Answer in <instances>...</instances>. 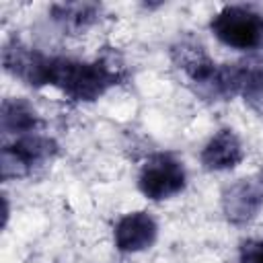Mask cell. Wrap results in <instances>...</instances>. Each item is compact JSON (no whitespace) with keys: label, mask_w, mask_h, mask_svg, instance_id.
Instances as JSON below:
<instances>
[{"label":"cell","mask_w":263,"mask_h":263,"mask_svg":"<svg viewBox=\"0 0 263 263\" xmlns=\"http://www.w3.org/2000/svg\"><path fill=\"white\" fill-rule=\"evenodd\" d=\"M158 236V224L148 212H127L123 214L115 228L113 240L121 253H140L154 245Z\"/></svg>","instance_id":"8992f818"},{"label":"cell","mask_w":263,"mask_h":263,"mask_svg":"<svg viewBox=\"0 0 263 263\" xmlns=\"http://www.w3.org/2000/svg\"><path fill=\"white\" fill-rule=\"evenodd\" d=\"M51 18L70 33H80L95 25L101 14V6L95 2H60L49 8Z\"/></svg>","instance_id":"9c48e42d"},{"label":"cell","mask_w":263,"mask_h":263,"mask_svg":"<svg viewBox=\"0 0 263 263\" xmlns=\"http://www.w3.org/2000/svg\"><path fill=\"white\" fill-rule=\"evenodd\" d=\"M236 95H242L253 107L263 103V53H249L232 64Z\"/></svg>","instance_id":"ba28073f"},{"label":"cell","mask_w":263,"mask_h":263,"mask_svg":"<svg viewBox=\"0 0 263 263\" xmlns=\"http://www.w3.org/2000/svg\"><path fill=\"white\" fill-rule=\"evenodd\" d=\"M187 173L179 158L173 154H152L146 158L138 173V189L152 201L171 199L185 189Z\"/></svg>","instance_id":"3957f363"},{"label":"cell","mask_w":263,"mask_h":263,"mask_svg":"<svg viewBox=\"0 0 263 263\" xmlns=\"http://www.w3.org/2000/svg\"><path fill=\"white\" fill-rule=\"evenodd\" d=\"M238 263H263V240H245L238 249Z\"/></svg>","instance_id":"8fae6325"},{"label":"cell","mask_w":263,"mask_h":263,"mask_svg":"<svg viewBox=\"0 0 263 263\" xmlns=\"http://www.w3.org/2000/svg\"><path fill=\"white\" fill-rule=\"evenodd\" d=\"M263 208V179H238L222 191V214L232 224L251 222Z\"/></svg>","instance_id":"5b68a950"},{"label":"cell","mask_w":263,"mask_h":263,"mask_svg":"<svg viewBox=\"0 0 263 263\" xmlns=\"http://www.w3.org/2000/svg\"><path fill=\"white\" fill-rule=\"evenodd\" d=\"M0 125L4 134H12L16 138L33 134L39 127L37 111L23 99H6L0 111Z\"/></svg>","instance_id":"30bf717a"},{"label":"cell","mask_w":263,"mask_h":263,"mask_svg":"<svg viewBox=\"0 0 263 263\" xmlns=\"http://www.w3.org/2000/svg\"><path fill=\"white\" fill-rule=\"evenodd\" d=\"M121 80L117 68L107 60H72V58H45L41 86H53L64 92L70 101L92 103L103 97Z\"/></svg>","instance_id":"6da1fadb"},{"label":"cell","mask_w":263,"mask_h":263,"mask_svg":"<svg viewBox=\"0 0 263 263\" xmlns=\"http://www.w3.org/2000/svg\"><path fill=\"white\" fill-rule=\"evenodd\" d=\"M214 37L234 49H257L263 43V14L251 6H222L210 21Z\"/></svg>","instance_id":"7a4b0ae2"},{"label":"cell","mask_w":263,"mask_h":263,"mask_svg":"<svg viewBox=\"0 0 263 263\" xmlns=\"http://www.w3.org/2000/svg\"><path fill=\"white\" fill-rule=\"evenodd\" d=\"M245 158V148L242 142L238 140V136L230 129V127H222L218 129L201 148L199 160L201 166L205 171H230L234 166H238Z\"/></svg>","instance_id":"52a82bcc"},{"label":"cell","mask_w":263,"mask_h":263,"mask_svg":"<svg viewBox=\"0 0 263 263\" xmlns=\"http://www.w3.org/2000/svg\"><path fill=\"white\" fill-rule=\"evenodd\" d=\"M58 152V144L41 134H27L6 144L0 152V175L4 181L27 177L35 166L47 162Z\"/></svg>","instance_id":"277c9868"}]
</instances>
